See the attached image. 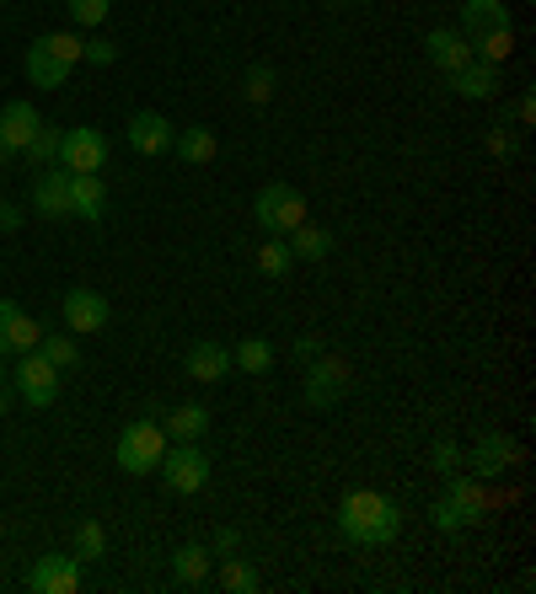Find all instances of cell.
<instances>
[{
  "instance_id": "1",
  "label": "cell",
  "mask_w": 536,
  "mask_h": 594,
  "mask_svg": "<svg viewBox=\"0 0 536 594\" xmlns=\"http://www.w3.org/2000/svg\"><path fill=\"white\" fill-rule=\"evenodd\" d=\"M397 530H403L397 504H392L386 493H375V487H354V493L338 504V536H343L349 547H392Z\"/></svg>"
},
{
  "instance_id": "2",
  "label": "cell",
  "mask_w": 536,
  "mask_h": 594,
  "mask_svg": "<svg viewBox=\"0 0 536 594\" xmlns=\"http://www.w3.org/2000/svg\"><path fill=\"white\" fill-rule=\"evenodd\" d=\"M252 220H258L269 237H289V231L306 220V194L289 188V183H269L263 194L252 198Z\"/></svg>"
},
{
  "instance_id": "3",
  "label": "cell",
  "mask_w": 536,
  "mask_h": 594,
  "mask_svg": "<svg viewBox=\"0 0 536 594\" xmlns=\"http://www.w3.org/2000/svg\"><path fill=\"white\" fill-rule=\"evenodd\" d=\"M162 455H166V429L156 418H140V424H129L124 435H119V466H124L129 476L156 472Z\"/></svg>"
},
{
  "instance_id": "4",
  "label": "cell",
  "mask_w": 536,
  "mask_h": 594,
  "mask_svg": "<svg viewBox=\"0 0 536 594\" xmlns=\"http://www.w3.org/2000/svg\"><path fill=\"white\" fill-rule=\"evenodd\" d=\"M349 381H354L349 359L343 354H317L311 359V375H306V407H317V413L338 407V402L349 396Z\"/></svg>"
},
{
  "instance_id": "5",
  "label": "cell",
  "mask_w": 536,
  "mask_h": 594,
  "mask_svg": "<svg viewBox=\"0 0 536 594\" xmlns=\"http://www.w3.org/2000/svg\"><path fill=\"white\" fill-rule=\"evenodd\" d=\"M483 509H489V498L478 493V482H461V476L451 472V487H446V498L429 509V519H435L440 530H467V525L483 519Z\"/></svg>"
},
{
  "instance_id": "6",
  "label": "cell",
  "mask_w": 536,
  "mask_h": 594,
  "mask_svg": "<svg viewBox=\"0 0 536 594\" xmlns=\"http://www.w3.org/2000/svg\"><path fill=\"white\" fill-rule=\"evenodd\" d=\"M162 482L172 487V493H205L209 482V455L199 450V444H177V450H166L162 455Z\"/></svg>"
},
{
  "instance_id": "7",
  "label": "cell",
  "mask_w": 536,
  "mask_h": 594,
  "mask_svg": "<svg viewBox=\"0 0 536 594\" xmlns=\"http://www.w3.org/2000/svg\"><path fill=\"white\" fill-rule=\"evenodd\" d=\"M102 161H108V140H102V129H59V161L54 166H65V172H102Z\"/></svg>"
},
{
  "instance_id": "8",
  "label": "cell",
  "mask_w": 536,
  "mask_h": 594,
  "mask_svg": "<svg viewBox=\"0 0 536 594\" xmlns=\"http://www.w3.org/2000/svg\"><path fill=\"white\" fill-rule=\"evenodd\" d=\"M28 590L33 594H76L81 590V557L65 552H43L28 573Z\"/></svg>"
},
{
  "instance_id": "9",
  "label": "cell",
  "mask_w": 536,
  "mask_h": 594,
  "mask_svg": "<svg viewBox=\"0 0 536 594\" xmlns=\"http://www.w3.org/2000/svg\"><path fill=\"white\" fill-rule=\"evenodd\" d=\"M17 392H22L28 407H48V402L59 396V370H54L39 349H33V354H22V364H17Z\"/></svg>"
},
{
  "instance_id": "10",
  "label": "cell",
  "mask_w": 536,
  "mask_h": 594,
  "mask_svg": "<svg viewBox=\"0 0 536 594\" xmlns=\"http://www.w3.org/2000/svg\"><path fill=\"white\" fill-rule=\"evenodd\" d=\"M515 461H521V444L504 435V429H489V435L472 444V472L478 476H504Z\"/></svg>"
},
{
  "instance_id": "11",
  "label": "cell",
  "mask_w": 536,
  "mask_h": 594,
  "mask_svg": "<svg viewBox=\"0 0 536 594\" xmlns=\"http://www.w3.org/2000/svg\"><path fill=\"white\" fill-rule=\"evenodd\" d=\"M124 140L140 151V156H166L172 151V140H177V129L162 119V113H134L124 129Z\"/></svg>"
},
{
  "instance_id": "12",
  "label": "cell",
  "mask_w": 536,
  "mask_h": 594,
  "mask_svg": "<svg viewBox=\"0 0 536 594\" xmlns=\"http://www.w3.org/2000/svg\"><path fill=\"white\" fill-rule=\"evenodd\" d=\"M33 209L43 220H70V172L65 166H48L33 188Z\"/></svg>"
},
{
  "instance_id": "13",
  "label": "cell",
  "mask_w": 536,
  "mask_h": 594,
  "mask_svg": "<svg viewBox=\"0 0 536 594\" xmlns=\"http://www.w3.org/2000/svg\"><path fill=\"white\" fill-rule=\"evenodd\" d=\"M70 215H81L86 226H102L108 215V188L97 172H70Z\"/></svg>"
},
{
  "instance_id": "14",
  "label": "cell",
  "mask_w": 536,
  "mask_h": 594,
  "mask_svg": "<svg viewBox=\"0 0 536 594\" xmlns=\"http://www.w3.org/2000/svg\"><path fill=\"white\" fill-rule=\"evenodd\" d=\"M59 311L70 321V332H102V327H108V300H102L97 289H70Z\"/></svg>"
},
{
  "instance_id": "15",
  "label": "cell",
  "mask_w": 536,
  "mask_h": 594,
  "mask_svg": "<svg viewBox=\"0 0 536 594\" xmlns=\"http://www.w3.org/2000/svg\"><path fill=\"white\" fill-rule=\"evenodd\" d=\"M424 54L451 76V70H461V65H472V43H467V33H451V28H435L429 38H424Z\"/></svg>"
},
{
  "instance_id": "16",
  "label": "cell",
  "mask_w": 536,
  "mask_h": 594,
  "mask_svg": "<svg viewBox=\"0 0 536 594\" xmlns=\"http://www.w3.org/2000/svg\"><path fill=\"white\" fill-rule=\"evenodd\" d=\"M226 375H231V354H226L220 343H194V349H188V381L220 386Z\"/></svg>"
},
{
  "instance_id": "17",
  "label": "cell",
  "mask_w": 536,
  "mask_h": 594,
  "mask_svg": "<svg viewBox=\"0 0 536 594\" xmlns=\"http://www.w3.org/2000/svg\"><path fill=\"white\" fill-rule=\"evenodd\" d=\"M162 429L177 439V444H199L205 429H209V407H205V402H183V407H172V413H166Z\"/></svg>"
},
{
  "instance_id": "18",
  "label": "cell",
  "mask_w": 536,
  "mask_h": 594,
  "mask_svg": "<svg viewBox=\"0 0 536 594\" xmlns=\"http://www.w3.org/2000/svg\"><path fill=\"white\" fill-rule=\"evenodd\" d=\"M451 91L456 97H472V102H483V97H494L499 86V65H483V59H472V65H461V70H451Z\"/></svg>"
},
{
  "instance_id": "19",
  "label": "cell",
  "mask_w": 536,
  "mask_h": 594,
  "mask_svg": "<svg viewBox=\"0 0 536 594\" xmlns=\"http://www.w3.org/2000/svg\"><path fill=\"white\" fill-rule=\"evenodd\" d=\"M39 113H33V102H6V113H0V134H6V145L22 156L28 151V140L39 134Z\"/></svg>"
},
{
  "instance_id": "20",
  "label": "cell",
  "mask_w": 536,
  "mask_h": 594,
  "mask_svg": "<svg viewBox=\"0 0 536 594\" xmlns=\"http://www.w3.org/2000/svg\"><path fill=\"white\" fill-rule=\"evenodd\" d=\"M209 547H199V541H188V547H177L172 552V579L183 584V590H199V584H209Z\"/></svg>"
},
{
  "instance_id": "21",
  "label": "cell",
  "mask_w": 536,
  "mask_h": 594,
  "mask_svg": "<svg viewBox=\"0 0 536 594\" xmlns=\"http://www.w3.org/2000/svg\"><path fill=\"white\" fill-rule=\"evenodd\" d=\"M494 28H510V6H504V0H467V6H461V33H467V38L494 33Z\"/></svg>"
},
{
  "instance_id": "22",
  "label": "cell",
  "mask_w": 536,
  "mask_h": 594,
  "mask_svg": "<svg viewBox=\"0 0 536 594\" xmlns=\"http://www.w3.org/2000/svg\"><path fill=\"white\" fill-rule=\"evenodd\" d=\"M22 70H28V80H33V86H48V91H54V86H65V80H70V70H76V65H65L59 54H48L43 43H33V48H28V59H22Z\"/></svg>"
},
{
  "instance_id": "23",
  "label": "cell",
  "mask_w": 536,
  "mask_h": 594,
  "mask_svg": "<svg viewBox=\"0 0 536 594\" xmlns=\"http://www.w3.org/2000/svg\"><path fill=\"white\" fill-rule=\"evenodd\" d=\"M285 241H289V257H306V263H322V257H332V231L311 226V220H300Z\"/></svg>"
},
{
  "instance_id": "24",
  "label": "cell",
  "mask_w": 536,
  "mask_h": 594,
  "mask_svg": "<svg viewBox=\"0 0 536 594\" xmlns=\"http://www.w3.org/2000/svg\"><path fill=\"white\" fill-rule=\"evenodd\" d=\"M172 151L188 161V166H209V161L220 156V140H215V129L199 123V129H183V134L172 140Z\"/></svg>"
},
{
  "instance_id": "25",
  "label": "cell",
  "mask_w": 536,
  "mask_h": 594,
  "mask_svg": "<svg viewBox=\"0 0 536 594\" xmlns=\"http://www.w3.org/2000/svg\"><path fill=\"white\" fill-rule=\"evenodd\" d=\"M39 343H43V327L28 311H17L6 321V332H0V354H33Z\"/></svg>"
},
{
  "instance_id": "26",
  "label": "cell",
  "mask_w": 536,
  "mask_h": 594,
  "mask_svg": "<svg viewBox=\"0 0 536 594\" xmlns=\"http://www.w3.org/2000/svg\"><path fill=\"white\" fill-rule=\"evenodd\" d=\"M252 263H258V274H263V278H285L289 263H295V257H289V241L285 237H269L258 252H252Z\"/></svg>"
},
{
  "instance_id": "27",
  "label": "cell",
  "mask_w": 536,
  "mask_h": 594,
  "mask_svg": "<svg viewBox=\"0 0 536 594\" xmlns=\"http://www.w3.org/2000/svg\"><path fill=\"white\" fill-rule=\"evenodd\" d=\"M231 364L248 370V375H269V370H274V343H269V338H248V343H237Z\"/></svg>"
},
{
  "instance_id": "28",
  "label": "cell",
  "mask_w": 536,
  "mask_h": 594,
  "mask_svg": "<svg viewBox=\"0 0 536 594\" xmlns=\"http://www.w3.org/2000/svg\"><path fill=\"white\" fill-rule=\"evenodd\" d=\"M22 156L33 161V166H54V161H59V129H54V123H39V134L28 140Z\"/></svg>"
},
{
  "instance_id": "29",
  "label": "cell",
  "mask_w": 536,
  "mask_h": 594,
  "mask_svg": "<svg viewBox=\"0 0 536 594\" xmlns=\"http://www.w3.org/2000/svg\"><path fill=\"white\" fill-rule=\"evenodd\" d=\"M467 43H478L483 65H504V59H510V48H515V38H510V28H494V33H478V38H467Z\"/></svg>"
},
{
  "instance_id": "30",
  "label": "cell",
  "mask_w": 536,
  "mask_h": 594,
  "mask_svg": "<svg viewBox=\"0 0 536 594\" xmlns=\"http://www.w3.org/2000/svg\"><path fill=\"white\" fill-rule=\"evenodd\" d=\"M220 590H231V594L258 590V568H252V562H242V557H231V562L220 568Z\"/></svg>"
},
{
  "instance_id": "31",
  "label": "cell",
  "mask_w": 536,
  "mask_h": 594,
  "mask_svg": "<svg viewBox=\"0 0 536 594\" xmlns=\"http://www.w3.org/2000/svg\"><path fill=\"white\" fill-rule=\"evenodd\" d=\"M39 354L54 364V370H76L81 364V349H76V338H43Z\"/></svg>"
},
{
  "instance_id": "32",
  "label": "cell",
  "mask_w": 536,
  "mask_h": 594,
  "mask_svg": "<svg viewBox=\"0 0 536 594\" xmlns=\"http://www.w3.org/2000/svg\"><path fill=\"white\" fill-rule=\"evenodd\" d=\"M108 552V530L97 525V519H86V525H76V557L81 562H91V557Z\"/></svg>"
},
{
  "instance_id": "33",
  "label": "cell",
  "mask_w": 536,
  "mask_h": 594,
  "mask_svg": "<svg viewBox=\"0 0 536 594\" xmlns=\"http://www.w3.org/2000/svg\"><path fill=\"white\" fill-rule=\"evenodd\" d=\"M242 97H248L252 108H263V102L274 97V70H269V65H252L248 80H242Z\"/></svg>"
},
{
  "instance_id": "34",
  "label": "cell",
  "mask_w": 536,
  "mask_h": 594,
  "mask_svg": "<svg viewBox=\"0 0 536 594\" xmlns=\"http://www.w3.org/2000/svg\"><path fill=\"white\" fill-rule=\"evenodd\" d=\"M39 43L48 48V54H59L65 65H81V38H76V33H43Z\"/></svg>"
},
{
  "instance_id": "35",
  "label": "cell",
  "mask_w": 536,
  "mask_h": 594,
  "mask_svg": "<svg viewBox=\"0 0 536 594\" xmlns=\"http://www.w3.org/2000/svg\"><path fill=\"white\" fill-rule=\"evenodd\" d=\"M65 6H70V16L81 28H102L108 22V0H65Z\"/></svg>"
},
{
  "instance_id": "36",
  "label": "cell",
  "mask_w": 536,
  "mask_h": 594,
  "mask_svg": "<svg viewBox=\"0 0 536 594\" xmlns=\"http://www.w3.org/2000/svg\"><path fill=\"white\" fill-rule=\"evenodd\" d=\"M429 466H435V472H446V476H451L456 466H461V450H456L451 439H435V450H429Z\"/></svg>"
},
{
  "instance_id": "37",
  "label": "cell",
  "mask_w": 536,
  "mask_h": 594,
  "mask_svg": "<svg viewBox=\"0 0 536 594\" xmlns=\"http://www.w3.org/2000/svg\"><path fill=\"white\" fill-rule=\"evenodd\" d=\"M81 59H86V65H113V59H119V43L86 38V43H81Z\"/></svg>"
},
{
  "instance_id": "38",
  "label": "cell",
  "mask_w": 536,
  "mask_h": 594,
  "mask_svg": "<svg viewBox=\"0 0 536 594\" xmlns=\"http://www.w3.org/2000/svg\"><path fill=\"white\" fill-rule=\"evenodd\" d=\"M489 151H494V156H521V134H515V129H504V123H494V134H489Z\"/></svg>"
},
{
  "instance_id": "39",
  "label": "cell",
  "mask_w": 536,
  "mask_h": 594,
  "mask_svg": "<svg viewBox=\"0 0 536 594\" xmlns=\"http://www.w3.org/2000/svg\"><path fill=\"white\" fill-rule=\"evenodd\" d=\"M289 354H295V359H317V354H322V338H317V332H300V338L289 343Z\"/></svg>"
},
{
  "instance_id": "40",
  "label": "cell",
  "mask_w": 536,
  "mask_h": 594,
  "mask_svg": "<svg viewBox=\"0 0 536 594\" xmlns=\"http://www.w3.org/2000/svg\"><path fill=\"white\" fill-rule=\"evenodd\" d=\"M22 220H28V215H22L17 204H0V237H6V231H22Z\"/></svg>"
},
{
  "instance_id": "41",
  "label": "cell",
  "mask_w": 536,
  "mask_h": 594,
  "mask_svg": "<svg viewBox=\"0 0 536 594\" xmlns=\"http://www.w3.org/2000/svg\"><path fill=\"white\" fill-rule=\"evenodd\" d=\"M237 547H242V536H237V530H220V536H215V547H209V552L231 557V552H237Z\"/></svg>"
},
{
  "instance_id": "42",
  "label": "cell",
  "mask_w": 536,
  "mask_h": 594,
  "mask_svg": "<svg viewBox=\"0 0 536 594\" xmlns=\"http://www.w3.org/2000/svg\"><path fill=\"white\" fill-rule=\"evenodd\" d=\"M532 119H536V97H532V91H526V97L515 102V123H532Z\"/></svg>"
},
{
  "instance_id": "43",
  "label": "cell",
  "mask_w": 536,
  "mask_h": 594,
  "mask_svg": "<svg viewBox=\"0 0 536 594\" xmlns=\"http://www.w3.org/2000/svg\"><path fill=\"white\" fill-rule=\"evenodd\" d=\"M17 311H22V306H17V300H0V332H6V321L17 317Z\"/></svg>"
},
{
  "instance_id": "44",
  "label": "cell",
  "mask_w": 536,
  "mask_h": 594,
  "mask_svg": "<svg viewBox=\"0 0 536 594\" xmlns=\"http://www.w3.org/2000/svg\"><path fill=\"white\" fill-rule=\"evenodd\" d=\"M11 161H17V151H11V145H6V134H0V166H11Z\"/></svg>"
},
{
  "instance_id": "45",
  "label": "cell",
  "mask_w": 536,
  "mask_h": 594,
  "mask_svg": "<svg viewBox=\"0 0 536 594\" xmlns=\"http://www.w3.org/2000/svg\"><path fill=\"white\" fill-rule=\"evenodd\" d=\"M0 381H6V370H0ZM6 407H11V402H6V392H0V413H6Z\"/></svg>"
}]
</instances>
